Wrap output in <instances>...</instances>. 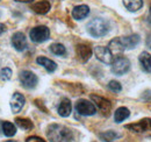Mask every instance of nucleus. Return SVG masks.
Segmentation results:
<instances>
[{
  "mask_svg": "<svg viewBox=\"0 0 151 142\" xmlns=\"http://www.w3.org/2000/svg\"><path fill=\"white\" fill-rule=\"evenodd\" d=\"M47 136L51 142H71L73 139V132L66 126L52 124L47 129Z\"/></svg>",
  "mask_w": 151,
  "mask_h": 142,
  "instance_id": "1",
  "label": "nucleus"
},
{
  "mask_svg": "<svg viewBox=\"0 0 151 142\" xmlns=\"http://www.w3.org/2000/svg\"><path fill=\"white\" fill-rule=\"evenodd\" d=\"M139 35L132 34L129 36H122V37H116L109 42V49L112 51H123L126 49H134L138 43H139Z\"/></svg>",
  "mask_w": 151,
  "mask_h": 142,
  "instance_id": "2",
  "label": "nucleus"
},
{
  "mask_svg": "<svg viewBox=\"0 0 151 142\" xmlns=\"http://www.w3.org/2000/svg\"><path fill=\"white\" fill-rule=\"evenodd\" d=\"M87 32L93 37H102L109 32V23L102 18H94L87 23Z\"/></svg>",
  "mask_w": 151,
  "mask_h": 142,
  "instance_id": "3",
  "label": "nucleus"
},
{
  "mask_svg": "<svg viewBox=\"0 0 151 142\" xmlns=\"http://www.w3.org/2000/svg\"><path fill=\"white\" fill-rule=\"evenodd\" d=\"M126 128L129 129L132 133H137V134L151 138V119H149V118L142 119V120H139L138 122H135V124L127 125Z\"/></svg>",
  "mask_w": 151,
  "mask_h": 142,
  "instance_id": "4",
  "label": "nucleus"
},
{
  "mask_svg": "<svg viewBox=\"0 0 151 142\" xmlns=\"http://www.w3.org/2000/svg\"><path fill=\"white\" fill-rule=\"evenodd\" d=\"M130 69V61L127 57L117 56L112 63V72L117 76H123Z\"/></svg>",
  "mask_w": 151,
  "mask_h": 142,
  "instance_id": "5",
  "label": "nucleus"
},
{
  "mask_svg": "<svg viewBox=\"0 0 151 142\" xmlns=\"http://www.w3.org/2000/svg\"><path fill=\"white\" fill-rule=\"evenodd\" d=\"M29 36H30V40L35 43H42L44 41H47L50 36V30L48 27L45 26H37V27H34L30 33H29Z\"/></svg>",
  "mask_w": 151,
  "mask_h": 142,
  "instance_id": "6",
  "label": "nucleus"
},
{
  "mask_svg": "<svg viewBox=\"0 0 151 142\" xmlns=\"http://www.w3.org/2000/svg\"><path fill=\"white\" fill-rule=\"evenodd\" d=\"M19 78H20V82L22 84L23 88L26 89H34L36 85H37V76L32 72L29 70H23L20 72L19 75Z\"/></svg>",
  "mask_w": 151,
  "mask_h": 142,
  "instance_id": "7",
  "label": "nucleus"
},
{
  "mask_svg": "<svg viewBox=\"0 0 151 142\" xmlns=\"http://www.w3.org/2000/svg\"><path fill=\"white\" fill-rule=\"evenodd\" d=\"M76 111L84 117H90V115H94L96 113V108H95L94 104L85 100V99H80L76 103Z\"/></svg>",
  "mask_w": 151,
  "mask_h": 142,
  "instance_id": "8",
  "label": "nucleus"
},
{
  "mask_svg": "<svg viewBox=\"0 0 151 142\" xmlns=\"http://www.w3.org/2000/svg\"><path fill=\"white\" fill-rule=\"evenodd\" d=\"M91 99L93 100V103L96 105V107L99 108V111L104 115L109 117L111 109H112V104H111L109 100H107V99H105V98H102L100 96H95V94H91Z\"/></svg>",
  "mask_w": 151,
  "mask_h": 142,
  "instance_id": "9",
  "label": "nucleus"
},
{
  "mask_svg": "<svg viewBox=\"0 0 151 142\" xmlns=\"http://www.w3.org/2000/svg\"><path fill=\"white\" fill-rule=\"evenodd\" d=\"M94 54L96 56V58L99 61H101L102 63H106V64H112L113 63V53H112V50L109 48L99 46L94 49Z\"/></svg>",
  "mask_w": 151,
  "mask_h": 142,
  "instance_id": "10",
  "label": "nucleus"
},
{
  "mask_svg": "<svg viewBox=\"0 0 151 142\" xmlns=\"http://www.w3.org/2000/svg\"><path fill=\"white\" fill-rule=\"evenodd\" d=\"M76 54L77 57L80 62L85 63L90 59V57L92 56V49L91 47H88L87 44H78L76 47Z\"/></svg>",
  "mask_w": 151,
  "mask_h": 142,
  "instance_id": "11",
  "label": "nucleus"
},
{
  "mask_svg": "<svg viewBox=\"0 0 151 142\" xmlns=\"http://www.w3.org/2000/svg\"><path fill=\"white\" fill-rule=\"evenodd\" d=\"M12 44L18 51H23L27 48V40L23 33L17 32L12 36Z\"/></svg>",
  "mask_w": 151,
  "mask_h": 142,
  "instance_id": "12",
  "label": "nucleus"
},
{
  "mask_svg": "<svg viewBox=\"0 0 151 142\" xmlns=\"http://www.w3.org/2000/svg\"><path fill=\"white\" fill-rule=\"evenodd\" d=\"M24 103H26V99L24 97L19 93V92H15L11 99V109L13 113H19L20 111L22 109V107L24 106Z\"/></svg>",
  "mask_w": 151,
  "mask_h": 142,
  "instance_id": "13",
  "label": "nucleus"
},
{
  "mask_svg": "<svg viewBox=\"0 0 151 142\" xmlns=\"http://www.w3.org/2000/svg\"><path fill=\"white\" fill-rule=\"evenodd\" d=\"M71 111H72V105H71V101L68 99V98H63L59 106H58V114L63 118H66L71 114Z\"/></svg>",
  "mask_w": 151,
  "mask_h": 142,
  "instance_id": "14",
  "label": "nucleus"
},
{
  "mask_svg": "<svg viewBox=\"0 0 151 142\" xmlns=\"http://www.w3.org/2000/svg\"><path fill=\"white\" fill-rule=\"evenodd\" d=\"M90 14V8L86 5H79L76 6L72 11V17L76 20H83Z\"/></svg>",
  "mask_w": 151,
  "mask_h": 142,
  "instance_id": "15",
  "label": "nucleus"
},
{
  "mask_svg": "<svg viewBox=\"0 0 151 142\" xmlns=\"http://www.w3.org/2000/svg\"><path fill=\"white\" fill-rule=\"evenodd\" d=\"M36 62H37L40 65H42L48 72H54L57 69V64L50 58L48 57H43V56H40L36 58Z\"/></svg>",
  "mask_w": 151,
  "mask_h": 142,
  "instance_id": "16",
  "label": "nucleus"
},
{
  "mask_svg": "<svg viewBox=\"0 0 151 142\" xmlns=\"http://www.w3.org/2000/svg\"><path fill=\"white\" fill-rule=\"evenodd\" d=\"M50 2L47 0H41L38 2H35L32 6V9L37 14H47L50 11Z\"/></svg>",
  "mask_w": 151,
  "mask_h": 142,
  "instance_id": "17",
  "label": "nucleus"
},
{
  "mask_svg": "<svg viewBox=\"0 0 151 142\" xmlns=\"http://www.w3.org/2000/svg\"><path fill=\"white\" fill-rule=\"evenodd\" d=\"M138 61H139V63H141L143 70L150 73L151 72V54L147 53V51H143V53L139 55Z\"/></svg>",
  "mask_w": 151,
  "mask_h": 142,
  "instance_id": "18",
  "label": "nucleus"
},
{
  "mask_svg": "<svg viewBox=\"0 0 151 142\" xmlns=\"http://www.w3.org/2000/svg\"><path fill=\"white\" fill-rule=\"evenodd\" d=\"M129 115H130V112H129V109H128L127 107H119V108L115 111L114 120H115V122L121 124V122L124 121Z\"/></svg>",
  "mask_w": 151,
  "mask_h": 142,
  "instance_id": "19",
  "label": "nucleus"
},
{
  "mask_svg": "<svg viewBox=\"0 0 151 142\" xmlns=\"http://www.w3.org/2000/svg\"><path fill=\"white\" fill-rule=\"evenodd\" d=\"M126 8L130 12H137L143 6V0H123Z\"/></svg>",
  "mask_w": 151,
  "mask_h": 142,
  "instance_id": "20",
  "label": "nucleus"
},
{
  "mask_svg": "<svg viewBox=\"0 0 151 142\" xmlns=\"http://www.w3.org/2000/svg\"><path fill=\"white\" fill-rule=\"evenodd\" d=\"M1 130H2L4 135L11 138V136H14V135H15V133H17V127L12 124V122H9V121H4V122L1 124Z\"/></svg>",
  "mask_w": 151,
  "mask_h": 142,
  "instance_id": "21",
  "label": "nucleus"
},
{
  "mask_svg": "<svg viewBox=\"0 0 151 142\" xmlns=\"http://www.w3.org/2000/svg\"><path fill=\"white\" fill-rule=\"evenodd\" d=\"M15 122L19 126L21 129H24V130H30L34 128V125L33 122L29 120V119H24V118H17L15 119Z\"/></svg>",
  "mask_w": 151,
  "mask_h": 142,
  "instance_id": "22",
  "label": "nucleus"
},
{
  "mask_svg": "<svg viewBox=\"0 0 151 142\" xmlns=\"http://www.w3.org/2000/svg\"><path fill=\"white\" fill-rule=\"evenodd\" d=\"M119 136H120V135H119L117 133H115L114 130H107V132H105V133L99 134V138L105 142H113L114 140H116Z\"/></svg>",
  "mask_w": 151,
  "mask_h": 142,
  "instance_id": "23",
  "label": "nucleus"
},
{
  "mask_svg": "<svg viewBox=\"0 0 151 142\" xmlns=\"http://www.w3.org/2000/svg\"><path fill=\"white\" fill-rule=\"evenodd\" d=\"M50 51L57 56H64L66 54V49L62 43H54L50 46Z\"/></svg>",
  "mask_w": 151,
  "mask_h": 142,
  "instance_id": "24",
  "label": "nucleus"
},
{
  "mask_svg": "<svg viewBox=\"0 0 151 142\" xmlns=\"http://www.w3.org/2000/svg\"><path fill=\"white\" fill-rule=\"evenodd\" d=\"M12 77V70L9 68H4L0 72V78L2 80H8Z\"/></svg>",
  "mask_w": 151,
  "mask_h": 142,
  "instance_id": "25",
  "label": "nucleus"
},
{
  "mask_svg": "<svg viewBox=\"0 0 151 142\" xmlns=\"http://www.w3.org/2000/svg\"><path fill=\"white\" fill-rule=\"evenodd\" d=\"M108 89L111 90V91H113V92H120V91L122 90V86H121V84H120L119 82H116V80H111L109 84H108Z\"/></svg>",
  "mask_w": 151,
  "mask_h": 142,
  "instance_id": "26",
  "label": "nucleus"
},
{
  "mask_svg": "<svg viewBox=\"0 0 151 142\" xmlns=\"http://www.w3.org/2000/svg\"><path fill=\"white\" fill-rule=\"evenodd\" d=\"M26 142H45L43 139H41V138H38V136H29Z\"/></svg>",
  "mask_w": 151,
  "mask_h": 142,
  "instance_id": "27",
  "label": "nucleus"
},
{
  "mask_svg": "<svg viewBox=\"0 0 151 142\" xmlns=\"http://www.w3.org/2000/svg\"><path fill=\"white\" fill-rule=\"evenodd\" d=\"M6 30V27H5V25H2V23H0V35L4 33Z\"/></svg>",
  "mask_w": 151,
  "mask_h": 142,
  "instance_id": "28",
  "label": "nucleus"
},
{
  "mask_svg": "<svg viewBox=\"0 0 151 142\" xmlns=\"http://www.w3.org/2000/svg\"><path fill=\"white\" fill-rule=\"evenodd\" d=\"M17 1H19V2H30L33 0H17Z\"/></svg>",
  "mask_w": 151,
  "mask_h": 142,
  "instance_id": "29",
  "label": "nucleus"
},
{
  "mask_svg": "<svg viewBox=\"0 0 151 142\" xmlns=\"http://www.w3.org/2000/svg\"><path fill=\"white\" fill-rule=\"evenodd\" d=\"M148 21H149V23H150V25H151V17H150V18H149V19H148Z\"/></svg>",
  "mask_w": 151,
  "mask_h": 142,
  "instance_id": "30",
  "label": "nucleus"
},
{
  "mask_svg": "<svg viewBox=\"0 0 151 142\" xmlns=\"http://www.w3.org/2000/svg\"><path fill=\"white\" fill-rule=\"evenodd\" d=\"M6 142H15V141H13V140H8V141H6Z\"/></svg>",
  "mask_w": 151,
  "mask_h": 142,
  "instance_id": "31",
  "label": "nucleus"
}]
</instances>
